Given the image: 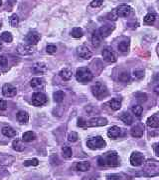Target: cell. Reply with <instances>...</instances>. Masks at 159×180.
<instances>
[{
    "mask_svg": "<svg viewBox=\"0 0 159 180\" xmlns=\"http://www.w3.org/2000/svg\"><path fill=\"white\" fill-rule=\"evenodd\" d=\"M155 20H156V15H155V13H148L147 15H145L144 17V23L148 24V25H151L155 22Z\"/></svg>",
    "mask_w": 159,
    "mask_h": 180,
    "instance_id": "obj_29",
    "label": "cell"
},
{
    "mask_svg": "<svg viewBox=\"0 0 159 180\" xmlns=\"http://www.w3.org/2000/svg\"><path fill=\"white\" fill-rule=\"evenodd\" d=\"M76 168H77V170L82 171V172L88 171L89 169L91 168V163H90V162H88V161L79 162V163L76 165Z\"/></svg>",
    "mask_w": 159,
    "mask_h": 180,
    "instance_id": "obj_22",
    "label": "cell"
},
{
    "mask_svg": "<svg viewBox=\"0 0 159 180\" xmlns=\"http://www.w3.org/2000/svg\"><path fill=\"white\" fill-rule=\"evenodd\" d=\"M129 49V43L126 41H122L118 44V50L120 52H127Z\"/></svg>",
    "mask_w": 159,
    "mask_h": 180,
    "instance_id": "obj_37",
    "label": "cell"
},
{
    "mask_svg": "<svg viewBox=\"0 0 159 180\" xmlns=\"http://www.w3.org/2000/svg\"><path fill=\"white\" fill-rule=\"evenodd\" d=\"M136 95H140V98H137L138 100H140V101H145L146 100V95L145 94H142V93H140V94H136Z\"/></svg>",
    "mask_w": 159,
    "mask_h": 180,
    "instance_id": "obj_49",
    "label": "cell"
},
{
    "mask_svg": "<svg viewBox=\"0 0 159 180\" xmlns=\"http://www.w3.org/2000/svg\"><path fill=\"white\" fill-rule=\"evenodd\" d=\"M0 28H1V23H0Z\"/></svg>",
    "mask_w": 159,
    "mask_h": 180,
    "instance_id": "obj_54",
    "label": "cell"
},
{
    "mask_svg": "<svg viewBox=\"0 0 159 180\" xmlns=\"http://www.w3.org/2000/svg\"><path fill=\"white\" fill-rule=\"evenodd\" d=\"M132 8L129 5L126 4H122L119 5L117 8V13L118 17H127L129 14L131 13Z\"/></svg>",
    "mask_w": 159,
    "mask_h": 180,
    "instance_id": "obj_14",
    "label": "cell"
},
{
    "mask_svg": "<svg viewBox=\"0 0 159 180\" xmlns=\"http://www.w3.org/2000/svg\"><path fill=\"white\" fill-rule=\"evenodd\" d=\"M17 93V89L14 85L10 83H6L2 87V94L5 97H13Z\"/></svg>",
    "mask_w": 159,
    "mask_h": 180,
    "instance_id": "obj_10",
    "label": "cell"
},
{
    "mask_svg": "<svg viewBox=\"0 0 159 180\" xmlns=\"http://www.w3.org/2000/svg\"><path fill=\"white\" fill-rule=\"evenodd\" d=\"M119 118H120V120L122 122H124V123L127 124V125H130L132 123V117H131V115L128 114V113H126V112L122 113V115Z\"/></svg>",
    "mask_w": 159,
    "mask_h": 180,
    "instance_id": "obj_32",
    "label": "cell"
},
{
    "mask_svg": "<svg viewBox=\"0 0 159 180\" xmlns=\"http://www.w3.org/2000/svg\"><path fill=\"white\" fill-rule=\"evenodd\" d=\"M106 144H107L106 141H104L103 138L100 137V136H96V137L90 138L88 140V142H86V145H88L89 148L93 150L103 148V147L106 146Z\"/></svg>",
    "mask_w": 159,
    "mask_h": 180,
    "instance_id": "obj_5",
    "label": "cell"
},
{
    "mask_svg": "<svg viewBox=\"0 0 159 180\" xmlns=\"http://www.w3.org/2000/svg\"><path fill=\"white\" fill-rule=\"evenodd\" d=\"M103 58L104 61H107V62L108 63H113L117 61V54H115L113 49L110 48H106L103 50Z\"/></svg>",
    "mask_w": 159,
    "mask_h": 180,
    "instance_id": "obj_8",
    "label": "cell"
},
{
    "mask_svg": "<svg viewBox=\"0 0 159 180\" xmlns=\"http://www.w3.org/2000/svg\"><path fill=\"white\" fill-rule=\"evenodd\" d=\"M131 112L134 114L136 117H140L143 112V108L141 105H134L131 108Z\"/></svg>",
    "mask_w": 159,
    "mask_h": 180,
    "instance_id": "obj_35",
    "label": "cell"
},
{
    "mask_svg": "<svg viewBox=\"0 0 159 180\" xmlns=\"http://www.w3.org/2000/svg\"><path fill=\"white\" fill-rule=\"evenodd\" d=\"M62 155L64 158H71L72 155H73V151H72L71 147L69 146H63L62 148Z\"/></svg>",
    "mask_w": 159,
    "mask_h": 180,
    "instance_id": "obj_33",
    "label": "cell"
},
{
    "mask_svg": "<svg viewBox=\"0 0 159 180\" xmlns=\"http://www.w3.org/2000/svg\"><path fill=\"white\" fill-rule=\"evenodd\" d=\"M12 148L15 151H18V152H22L25 150V146L20 139H15L12 142Z\"/></svg>",
    "mask_w": 159,
    "mask_h": 180,
    "instance_id": "obj_21",
    "label": "cell"
},
{
    "mask_svg": "<svg viewBox=\"0 0 159 180\" xmlns=\"http://www.w3.org/2000/svg\"><path fill=\"white\" fill-rule=\"evenodd\" d=\"M154 152L156 153V155L159 156V143L155 144V145H154Z\"/></svg>",
    "mask_w": 159,
    "mask_h": 180,
    "instance_id": "obj_50",
    "label": "cell"
},
{
    "mask_svg": "<svg viewBox=\"0 0 159 180\" xmlns=\"http://www.w3.org/2000/svg\"><path fill=\"white\" fill-rule=\"evenodd\" d=\"M46 51H47V53H49V54H54V53H56V51H57V46L54 45V44H49V45H47Z\"/></svg>",
    "mask_w": 159,
    "mask_h": 180,
    "instance_id": "obj_41",
    "label": "cell"
},
{
    "mask_svg": "<svg viewBox=\"0 0 159 180\" xmlns=\"http://www.w3.org/2000/svg\"><path fill=\"white\" fill-rule=\"evenodd\" d=\"M36 139V134L33 131H27L25 132L22 136V140L24 142H31Z\"/></svg>",
    "mask_w": 159,
    "mask_h": 180,
    "instance_id": "obj_25",
    "label": "cell"
},
{
    "mask_svg": "<svg viewBox=\"0 0 159 180\" xmlns=\"http://www.w3.org/2000/svg\"><path fill=\"white\" fill-rule=\"evenodd\" d=\"M40 39H41V36H40V34L36 31L29 32V33L25 36V42H26V44L28 45H33V46L36 45L40 41Z\"/></svg>",
    "mask_w": 159,
    "mask_h": 180,
    "instance_id": "obj_7",
    "label": "cell"
},
{
    "mask_svg": "<svg viewBox=\"0 0 159 180\" xmlns=\"http://www.w3.org/2000/svg\"><path fill=\"white\" fill-rule=\"evenodd\" d=\"M44 84H45V81L43 80L42 78H39V77L33 78L30 82L31 87L34 89H41L43 86H44Z\"/></svg>",
    "mask_w": 159,
    "mask_h": 180,
    "instance_id": "obj_19",
    "label": "cell"
},
{
    "mask_svg": "<svg viewBox=\"0 0 159 180\" xmlns=\"http://www.w3.org/2000/svg\"><path fill=\"white\" fill-rule=\"evenodd\" d=\"M0 40H1V41H4V42H7V43L12 42V40H13V36H12L11 33H10V32L5 31V32H3V33H2L1 35H0Z\"/></svg>",
    "mask_w": 159,
    "mask_h": 180,
    "instance_id": "obj_30",
    "label": "cell"
},
{
    "mask_svg": "<svg viewBox=\"0 0 159 180\" xmlns=\"http://www.w3.org/2000/svg\"><path fill=\"white\" fill-rule=\"evenodd\" d=\"M144 171L149 176H154L159 174V162L153 159H149L146 162L145 167H144Z\"/></svg>",
    "mask_w": 159,
    "mask_h": 180,
    "instance_id": "obj_4",
    "label": "cell"
},
{
    "mask_svg": "<svg viewBox=\"0 0 159 180\" xmlns=\"http://www.w3.org/2000/svg\"><path fill=\"white\" fill-rule=\"evenodd\" d=\"M97 163L100 166H111L115 167L119 165L118 155L115 151H110V152L104 153L103 156L99 157Z\"/></svg>",
    "mask_w": 159,
    "mask_h": 180,
    "instance_id": "obj_1",
    "label": "cell"
},
{
    "mask_svg": "<svg viewBox=\"0 0 159 180\" xmlns=\"http://www.w3.org/2000/svg\"><path fill=\"white\" fill-rule=\"evenodd\" d=\"M119 80L121 82H128L130 80V76L127 72H122V73L119 75Z\"/></svg>",
    "mask_w": 159,
    "mask_h": 180,
    "instance_id": "obj_38",
    "label": "cell"
},
{
    "mask_svg": "<svg viewBox=\"0 0 159 180\" xmlns=\"http://www.w3.org/2000/svg\"><path fill=\"white\" fill-rule=\"evenodd\" d=\"M154 92L156 93L157 95H159V85H158V86H156V87L154 88Z\"/></svg>",
    "mask_w": 159,
    "mask_h": 180,
    "instance_id": "obj_51",
    "label": "cell"
},
{
    "mask_svg": "<svg viewBox=\"0 0 159 180\" xmlns=\"http://www.w3.org/2000/svg\"><path fill=\"white\" fill-rule=\"evenodd\" d=\"M107 180H120V176L117 174H110L107 176Z\"/></svg>",
    "mask_w": 159,
    "mask_h": 180,
    "instance_id": "obj_46",
    "label": "cell"
},
{
    "mask_svg": "<svg viewBox=\"0 0 159 180\" xmlns=\"http://www.w3.org/2000/svg\"><path fill=\"white\" fill-rule=\"evenodd\" d=\"M6 108H7V102L5 101V100L0 99V111L5 110Z\"/></svg>",
    "mask_w": 159,
    "mask_h": 180,
    "instance_id": "obj_47",
    "label": "cell"
},
{
    "mask_svg": "<svg viewBox=\"0 0 159 180\" xmlns=\"http://www.w3.org/2000/svg\"><path fill=\"white\" fill-rule=\"evenodd\" d=\"M78 54H79V56L81 57V58L83 59H86V60H88L90 59L92 57L93 55V53L92 51L90 50L86 46H80V47L78 48Z\"/></svg>",
    "mask_w": 159,
    "mask_h": 180,
    "instance_id": "obj_15",
    "label": "cell"
},
{
    "mask_svg": "<svg viewBox=\"0 0 159 180\" xmlns=\"http://www.w3.org/2000/svg\"><path fill=\"white\" fill-rule=\"evenodd\" d=\"M108 123L107 118L103 117H93L89 122H86V125L90 127H99V126H106Z\"/></svg>",
    "mask_w": 159,
    "mask_h": 180,
    "instance_id": "obj_9",
    "label": "cell"
},
{
    "mask_svg": "<svg viewBox=\"0 0 159 180\" xmlns=\"http://www.w3.org/2000/svg\"><path fill=\"white\" fill-rule=\"evenodd\" d=\"M8 60L4 55H0V66H7Z\"/></svg>",
    "mask_w": 159,
    "mask_h": 180,
    "instance_id": "obj_45",
    "label": "cell"
},
{
    "mask_svg": "<svg viewBox=\"0 0 159 180\" xmlns=\"http://www.w3.org/2000/svg\"><path fill=\"white\" fill-rule=\"evenodd\" d=\"M79 138V135L77 132H71L68 136V140L70 142H76Z\"/></svg>",
    "mask_w": 159,
    "mask_h": 180,
    "instance_id": "obj_40",
    "label": "cell"
},
{
    "mask_svg": "<svg viewBox=\"0 0 159 180\" xmlns=\"http://www.w3.org/2000/svg\"><path fill=\"white\" fill-rule=\"evenodd\" d=\"M100 42H102V37H100L99 31L93 32V34L92 36V43H93V45L95 46V47H99L100 44Z\"/></svg>",
    "mask_w": 159,
    "mask_h": 180,
    "instance_id": "obj_26",
    "label": "cell"
},
{
    "mask_svg": "<svg viewBox=\"0 0 159 180\" xmlns=\"http://www.w3.org/2000/svg\"><path fill=\"white\" fill-rule=\"evenodd\" d=\"M71 35L73 36L74 38H81L83 35H84V32L83 29L80 27H75L73 28V30L71 31Z\"/></svg>",
    "mask_w": 159,
    "mask_h": 180,
    "instance_id": "obj_31",
    "label": "cell"
},
{
    "mask_svg": "<svg viewBox=\"0 0 159 180\" xmlns=\"http://www.w3.org/2000/svg\"><path fill=\"white\" fill-rule=\"evenodd\" d=\"M113 29H114V26H113V25H104V26H102L99 29V33L102 38H106L111 34V32L113 31Z\"/></svg>",
    "mask_w": 159,
    "mask_h": 180,
    "instance_id": "obj_16",
    "label": "cell"
},
{
    "mask_svg": "<svg viewBox=\"0 0 159 180\" xmlns=\"http://www.w3.org/2000/svg\"><path fill=\"white\" fill-rule=\"evenodd\" d=\"M16 50L18 53L21 54V55H31V54H33L35 51L33 45H28V44L18 45Z\"/></svg>",
    "mask_w": 159,
    "mask_h": 180,
    "instance_id": "obj_11",
    "label": "cell"
},
{
    "mask_svg": "<svg viewBox=\"0 0 159 180\" xmlns=\"http://www.w3.org/2000/svg\"><path fill=\"white\" fill-rule=\"evenodd\" d=\"M107 18L110 20H113V21H115L118 18V16H117V9H114V10H113L110 13H108L107 14Z\"/></svg>",
    "mask_w": 159,
    "mask_h": 180,
    "instance_id": "obj_42",
    "label": "cell"
},
{
    "mask_svg": "<svg viewBox=\"0 0 159 180\" xmlns=\"http://www.w3.org/2000/svg\"><path fill=\"white\" fill-rule=\"evenodd\" d=\"M78 126H79V127H86V122L85 121L84 118H79V120H78Z\"/></svg>",
    "mask_w": 159,
    "mask_h": 180,
    "instance_id": "obj_48",
    "label": "cell"
},
{
    "mask_svg": "<svg viewBox=\"0 0 159 180\" xmlns=\"http://www.w3.org/2000/svg\"><path fill=\"white\" fill-rule=\"evenodd\" d=\"M110 106L113 110L117 111L118 109H120L121 107V100L118 98H113L110 101Z\"/></svg>",
    "mask_w": 159,
    "mask_h": 180,
    "instance_id": "obj_27",
    "label": "cell"
},
{
    "mask_svg": "<svg viewBox=\"0 0 159 180\" xmlns=\"http://www.w3.org/2000/svg\"><path fill=\"white\" fill-rule=\"evenodd\" d=\"M47 71V66L45 63L43 62H37L32 68V72L34 74H44L45 72Z\"/></svg>",
    "mask_w": 159,
    "mask_h": 180,
    "instance_id": "obj_17",
    "label": "cell"
},
{
    "mask_svg": "<svg viewBox=\"0 0 159 180\" xmlns=\"http://www.w3.org/2000/svg\"><path fill=\"white\" fill-rule=\"evenodd\" d=\"M10 24H11V26L13 27H17L18 24H19V17L16 13H13L11 16H10Z\"/></svg>",
    "mask_w": 159,
    "mask_h": 180,
    "instance_id": "obj_36",
    "label": "cell"
},
{
    "mask_svg": "<svg viewBox=\"0 0 159 180\" xmlns=\"http://www.w3.org/2000/svg\"><path fill=\"white\" fill-rule=\"evenodd\" d=\"M2 5V0H0V6Z\"/></svg>",
    "mask_w": 159,
    "mask_h": 180,
    "instance_id": "obj_53",
    "label": "cell"
},
{
    "mask_svg": "<svg viewBox=\"0 0 159 180\" xmlns=\"http://www.w3.org/2000/svg\"><path fill=\"white\" fill-rule=\"evenodd\" d=\"M146 123L149 127L157 128V127H159V118L156 116V115H152V116L147 119Z\"/></svg>",
    "mask_w": 159,
    "mask_h": 180,
    "instance_id": "obj_20",
    "label": "cell"
},
{
    "mask_svg": "<svg viewBox=\"0 0 159 180\" xmlns=\"http://www.w3.org/2000/svg\"><path fill=\"white\" fill-rule=\"evenodd\" d=\"M107 136L111 139H117L123 136V130L118 126H113L107 130Z\"/></svg>",
    "mask_w": 159,
    "mask_h": 180,
    "instance_id": "obj_12",
    "label": "cell"
},
{
    "mask_svg": "<svg viewBox=\"0 0 159 180\" xmlns=\"http://www.w3.org/2000/svg\"><path fill=\"white\" fill-rule=\"evenodd\" d=\"M144 75V72L142 70H134L133 71V77L135 79H140L142 78Z\"/></svg>",
    "mask_w": 159,
    "mask_h": 180,
    "instance_id": "obj_43",
    "label": "cell"
},
{
    "mask_svg": "<svg viewBox=\"0 0 159 180\" xmlns=\"http://www.w3.org/2000/svg\"><path fill=\"white\" fill-rule=\"evenodd\" d=\"M64 98H65V93L63 91H61V90L54 93V100H55L57 103H61L64 100Z\"/></svg>",
    "mask_w": 159,
    "mask_h": 180,
    "instance_id": "obj_34",
    "label": "cell"
},
{
    "mask_svg": "<svg viewBox=\"0 0 159 180\" xmlns=\"http://www.w3.org/2000/svg\"><path fill=\"white\" fill-rule=\"evenodd\" d=\"M60 76L63 80L68 81L72 78V76H73V73H72V71L70 69H68V68H64V69L60 71Z\"/></svg>",
    "mask_w": 159,
    "mask_h": 180,
    "instance_id": "obj_23",
    "label": "cell"
},
{
    "mask_svg": "<svg viewBox=\"0 0 159 180\" xmlns=\"http://www.w3.org/2000/svg\"><path fill=\"white\" fill-rule=\"evenodd\" d=\"M2 47H3V45H2V42H0V50L2 49Z\"/></svg>",
    "mask_w": 159,
    "mask_h": 180,
    "instance_id": "obj_52",
    "label": "cell"
},
{
    "mask_svg": "<svg viewBox=\"0 0 159 180\" xmlns=\"http://www.w3.org/2000/svg\"><path fill=\"white\" fill-rule=\"evenodd\" d=\"M103 3V0H93V1L91 2V6L96 8V7L102 6Z\"/></svg>",
    "mask_w": 159,
    "mask_h": 180,
    "instance_id": "obj_44",
    "label": "cell"
},
{
    "mask_svg": "<svg viewBox=\"0 0 159 180\" xmlns=\"http://www.w3.org/2000/svg\"><path fill=\"white\" fill-rule=\"evenodd\" d=\"M143 134V127L140 125H137L131 129V135L133 137H141Z\"/></svg>",
    "mask_w": 159,
    "mask_h": 180,
    "instance_id": "obj_28",
    "label": "cell"
},
{
    "mask_svg": "<svg viewBox=\"0 0 159 180\" xmlns=\"http://www.w3.org/2000/svg\"><path fill=\"white\" fill-rule=\"evenodd\" d=\"M16 119L21 124H26L29 120V115L26 111H23V110L18 111L16 114Z\"/></svg>",
    "mask_w": 159,
    "mask_h": 180,
    "instance_id": "obj_18",
    "label": "cell"
},
{
    "mask_svg": "<svg viewBox=\"0 0 159 180\" xmlns=\"http://www.w3.org/2000/svg\"><path fill=\"white\" fill-rule=\"evenodd\" d=\"M144 162V156L140 152H133L130 156V163L132 166H140Z\"/></svg>",
    "mask_w": 159,
    "mask_h": 180,
    "instance_id": "obj_13",
    "label": "cell"
},
{
    "mask_svg": "<svg viewBox=\"0 0 159 180\" xmlns=\"http://www.w3.org/2000/svg\"><path fill=\"white\" fill-rule=\"evenodd\" d=\"M47 103V96L42 92H35L32 95V104L34 106H42Z\"/></svg>",
    "mask_w": 159,
    "mask_h": 180,
    "instance_id": "obj_6",
    "label": "cell"
},
{
    "mask_svg": "<svg viewBox=\"0 0 159 180\" xmlns=\"http://www.w3.org/2000/svg\"><path fill=\"white\" fill-rule=\"evenodd\" d=\"M76 78L79 82L82 83H88L92 81L93 79V73L88 67H80L76 72Z\"/></svg>",
    "mask_w": 159,
    "mask_h": 180,
    "instance_id": "obj_2",
    "label": "cell"
},
{
    "mask_svg": "<svg viewBox=\"0 0 159 180\" xmlns=\"http://www.w3.org/2000/svg\"><path fill=\"white\" fill-rule=\"evenodd\" d=\"M23 164H24V166H37L39 164V162L37 159H29L25 161Z\"/></svg>",
    "mask_w": 159,
    "mask_h": 180,
    "instance_id": "obj_39",
    "label": "cell"
},
{
    "mask_svg": "<svg viewBox=\"0 0 159 180\" xmlns=\"http://www.w3.org/2000/svg\"><path fill=\"white\" fill-rule=\"evenodd\" d=\"M2 134L7 136V137H14L16 135V131L10 126H4L2 128Z\"/></svg>",
    "mask_w": 159,
    "mask_h": 180,
    "instance_id": "obj_24",
    "label": "cell"
},
{
    "mask_svg": "<svg viewBox=\"0 0 159 180\" xmlns=\"http://www.w3.org/2000/svg\"><path fill=\"white\" fill-rule=\"evenodd\" d=\"M92 92L93 95L97 99H103L108 95V90L107 86L100 83V82H97V83L92 86Z\"/></svg>",
    "mask_w": 159,
    "mask_h": 180,
    "instance_id": "obj_3",
    "label": "cell"
}]
</instances>
